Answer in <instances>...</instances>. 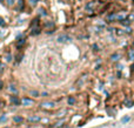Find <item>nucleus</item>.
Wrapping results in <instances>:
<instances>
[{"label":"nucleus","mask_w":134,"mask_h":128,"mask_svg":"<svg viewBox=\"0 0 134 128\" xmlns=\"http://www.w3.org/2000/svg\"><path fill=\"white\" fill-rule=\"evenodd\" d=\"M58 42H60V44H65V42H68V41H71V36H68L66 34H61V35H59L58 36Z\"/></svg>","instance_id":"obj_1"},{"label":"nucleus","mask_w":134,"mask_h":128,"mask_svg":"<svg viewBox=\"0 0 134 128\" xmlns=\"http://www.w3.org/2000/svg\"><path fill=\"white\" fill-rule=\"evenodd\" d=\"M21 105L22 106H32L33 105V100L30 99V97H24L21 100Z\"/></svg>","instance_id":"obj_2"},{"label":"nucleus","mask_w":134,"mask_h":128,"mask_svg":"<svg viewBox=\"0 0 134 128\" xmlns=\"http://www.w3.org/2000/svg\"><path fill=\"white\" fill-rule=\"evenodd\" d=\"M41 106H42L44 108H48V109H49V108H53V107L55 106V103L52 102V101H48V102H44Z\"/></svg>","instance_id":"obj_3"},{"label":"nucleus","mask_w":134,"mask_h":128,"mask_svg":"<svg viewBox=\"0 0 134 128\" xmlns=\"http://www.w3.org/2000/svg\"><path fill=\"white\" fill-rule=\"evenodd\" d=\"M11 102L13 103V105H15V106H18L21 101L19 100V97L18 96H11Z\"/></svg>","instance_id":"obj_4"},{"label":"nucleus","mask_w":134,"mask_h":128,"mask_svg":"<svg viewBox=\"0 0 134 128\" xmlns=\"http://www.w3.org/2000/svg\"><path fill=\"white\" fill-rule=\"evenodd\" d=\"M8 91H9L11 93H17V92H18V88L15 87V85L11 84V85L8 86Z\"/></svg>","instance_id":"obj_5"},{"label":"nucleus","mask_w":134,"mask_h":128,"mask_svg":"<svg viewBox=\"0 0 134 128\" xmlns=\"http://www.w3.org/2000/svg\"><path fill=\"white\" fill-rule=\"evenodd\" d=\"M40 120H41L40 116H36V115H33V116H30L28 118V121H31V122H38Z\"/></svg>","instance_id":"obj_6"},{"label":"nucleus","mask_w":134,"mask_h":128,"mask_svg":"<svg viewBox=\"0 0 134 128\" xmlns=\"http://www.w3.org/2000/svg\"><path fill=\"white\" fill-rule=\"evenodd\" d=\"M25 44H26V40H25V39H20V40L17 42V47L20 49V48H21V47H22Z\"/></svg>","instance_id":"obj_7"},{"label":"nucleus","mask_w":134,"mask_h":128,"mask_svg":"<svg viewBox=\"0 0 134 128\" xmlns=\"http://www.w3.org/2000/svg\"><path fill=\"white\" fill-rule=\"evenodd\" d=\"M119 58H120V54H116V53H114V54L111 57V59H112L113 61H118V60H119Z\"/></svg>","instance_id":"obj_8"},{"label":"nucleus","mask_w":134,"mask_h":128,"mask_svg":"<svg viewBox=\"0 0 134 128\" xmlns=\"http://www.w3.org/2000/svg\"><path fill=\"white\" fill-rule=\"evenodd\" d=\"M130 120H131V118H130V116H124V118L121 119V122H122V124H127Z\"/></svg>","instance_id":"obj_9"},{"label":"nucleus","mask_w":134,"mask_h":128,"mask_svg":"<svg viewBox=\"0 0 134 128\" xmlns=\"http://www.w3.org/2000/svg\"><path fill=\"white\" fill-rule=\"evenodd\" d=\"M53 26H54V22H53V21H49V22L45 24V27H47V28H49V27H53Z\"/></svg>","instance_id":"obj_10"},{"label":"nucleus","mask_w":134,"mask_h":128,"mask_svg":"<svg viewBox=\"0 0 134 128\" xmlns=\"http://www.w3.org/2000/svg\"><path fill=\"white\" fill-rule=\"evenodd\" d=\"M74 102H75V99L74 97H68V105H74Z\"/></svg>","instance_id":"obj_11"},{"label":"nucleus","mask_w":134,"mask_h":128,"mask_svg":"<svg viewBox=\"0 0 134 128\" xmlns=\"http://www.w3.org/2000/svg\"><path fill=\"white\" fill-rule=\"evenodd\" d=\"M15 122H22V118L21 116H14V119H13Z\"/></svg>","instance_id":"obj_12"},{"label":"nucleus","mask_w":134,"mask_h":128,"mask_svg":"<svg viewBox=\"0 0 134 128\" xmlns=\"http://www.w3.org/2000/svg\"><path fill=\"white\" fill-rule=\"evenodd\" d=\"M30 94H31L32 96H39V95H40V93H39L38 91H31V93H30Z\"/></svg>","instance_id":"obj_13"},{"label":"nucleus","mask_w":134,"mask_h":128,"mask_svg":"<svg viewBox=\"0 0 134 128\" xmlns=\"http://www.w3.org/2000/svg\"><path fill=\"white\" fill-rule=\"evenodd\" d=\"M40 34V28H34L33 32H32V35H38Z\"/></svg>","instance_id":"obj_14"},{"label":"nucleus","mask_w":134,"mask_h":128,"mask_svg":"<svg viewBox=\"0 0 134 128\" xmlns=\"http://www.w3.org/2000/svg\"><path fill=\"white\" fill-rule=\"evenodd\" d=\"M14 2H15V0H6V4H7L8 6H13Z\"/></svg>","instance_id":"obj_15"},{"label":"nucleus","mask_w":134,"mask_h":128,"mask_svg":"<svg viewBox=\"0 0 134 128\" xmlns=\"http://www.w3.org/2000/svg\"><path fill=\"white\" fill-rule=\"evenodd\" d=\"M28 2H30V5H31V6H35V5H36V2H38V0H28Z\"/></svg>","instance_id":"obj_16"},{"label":"nucleus","mask_w":134,"mask_h":128,"mask_svg":"<svg viewBox=\"0 0 134 128\" xmlns=\"http://www.w3.org/2000/svg\"><path fill=\"white\" fill-rule=\"evenodd\" d=\"M39 11H40V15H46V14H47V13H46V11H45L44 8H40Z\"/></svg>","instance_id":"obj_17"},{"label":"nucleus","mask_w":134,"mask_h":128,"mask_svg":"<svg viewBox=\"0 0 134 128\" xmlns=\"http://www.w3.org/2000/svg\"><path fill=\"white\" fill-rule=\"evenodd\" d=\"M22 7H24V1L19 0V9H22Z\"/></svg>","instance_id":"obj_18"},{"label":"nucleus","mask_w":134,"mask_h":128,"mask_svg":"<svg viewBox=\"0 0 134 128\" xmlns=\"http://www.w3.org/2000/svg\"><path fill=\"white\" fill-rule=\"evenodd\" d=\"M6 120H7L6 115H2V116H0V122H5Z\"/></svg>","instance_id":"obj_19"},{"label":"nucleus","mask_w":134,"mask_h":128,"mask_svg":"<svg viewBox=\"0 0 134 128\" xmlns=\"http://www.w3.org/2000/svg\"><path fill=\"white\" fill-rule=\"evenodd\" d=\"M22 57H24V55H22V54H20V55H19V57H18V55H17V62H20V61H21V59H22Z\"/></svg>","instance_id":"obj_20"},{"label":"nucleus","mask_w":134,"mask_h":128,"mask_svg":"<svg viewBox=\"0 0 134 128\" xmlns=\"http://www.w3.org/2000/svg\"><path fill=\"white\" fill-rule=\"evenodd\" d=\"M4 26H5V21L2 18H0V27H4Z\"/></svg>","instance_id":"obj_21"},{"label":"nucleus","mask_w":134,"mask_h":128,"mask_svg":"<svg viewBox=\"0 0 134 128\" xmlns=\"http://www.w3.org/2000/svg\"><path fill=\"white\" fill-rule=\"evenodd\" d=\"M130 57H131V60H134V51L130 52Z\"/></svg>","instance_id":"obj_22"},{"label":"nucleus","mask_w":134,"mask_h":128,"mask_svg":"<svg viewBox=\"0 0 134 128\" xmlns=\"http://www.w3.org/2000/svg\"><path fill=\"white\" fill-rule=\"evenodd\" d=\"M12 59H11V54H8V57H7V61H11Z\"/></svg>","instance_id":"obj_23"}]
</instances>
